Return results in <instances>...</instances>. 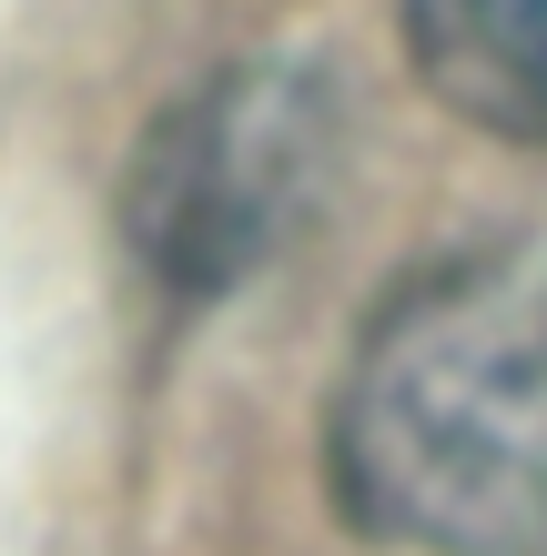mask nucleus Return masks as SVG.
<instances>
[{
    "instance_id": "1",
    "label": "nucleus",
    "mask_w": 547,
    "mask_h": 556,
    "mask_svg": "<svg viewBox=\"0 0 547 556\" xmlns=\"http://www.w3.org/2000/svg\"><path fill=\"white\" fill-rule=\"evenodd\" d=\"M335 485L396 546L547 556V274H415L356 344Z\"/></svg>"
},
{
    "instance_id": "2",
    "label": "nucleus",
    "mask_w": 547,
    "mask_h": 556,
    "mask_svg": "<svg viewBox=\"0 0 547 556\" xmlns=\"http://www.w3.org/2000/svg\"><path fill=\"white\" fill-rule=\"evenodd\" d=\"M314 162H325V112L295 72H223L192 102L152 122V142L122 182L142 264L183 293H223L284 223H304Z\"/></svg>"
},
{
    "instance_id": "3",
    "label": "nucleus",
    "mask_w": 547,
    "mask_h": 556,
    "mask_svg": "<svg viewBox=\"0 0 547 556\" xmlns=\"http://www.w3.org/2000/svg\"><path fill=\"white\" fill-rule=\"evenodd\" d=\"M406 61L457 122L547 142V0H396Z\"/></svg>"
}]
</instances>
